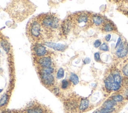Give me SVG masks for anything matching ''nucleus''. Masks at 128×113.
Listing matches in <instances>:
<instances>
[{
    "mask_svg": "<svg viewBox=\"0 0 128 113\" xmlns=\"http://www.w3.org/2000/svg\"><path fill=\"white\" fill-rule=\"evenodd\" d=\"M36 10L34 4L29 1H14L10 3L6 11L16 22H21L29 17Z\"/></svg>",
    "mask_w": 128,
    "mask_h": 113,
    "instance_id": "f257e3e1",
    "label": "nucleus"
},
{
    "mask_svg": "<svg viewBox=\"0 0 128 113\" xmlns=\"http://www.w3.org/2000/svg\"><path fill=\"white\" fill-rule=\"evenodd\" d=\"M36 17L42 26L45 37L52 38L61 26L59 18L56 14L50 13L41 14Z\"/></svg>",
    "mask_w": 128,
    "mask_h": 113,
    "instance_id": "f03ea898",
    "label": "nucleus"
},
{
    "mask_svg": "<svg viewBox=\"0 0 128 113\" xmlns=\"http://www.w3.org/2000/svg\"><path fill=\"white\" fill-rule=\"evenodd\" d=\"M26 35L29 41L33 44H40L45 40L42 26L37 17L32 19L26 27Z\"/></svg>",
    "mask_w": 128,
    "mask_h": 113,
    "instance_id": "7ed1b4c3",
    "label": "nucleus"
},
{
    "mask_svg": "<svg viewBox=\"0 0 128 113\" xmlns=\"http://www.w3.org/2000/svg\"><path fill=\"white\" fill-rule=\"evenodd\" d=\"M92 16L88 12H79L71 15L74 31L79 32L93 25Z\"/></svg>",
    "mask_w": 128,
    "mask_h": 113,
    "instance_id": "20e7f679",
    "label": "nucleus"
},
{
    "mask_svg": "<svg viewBox=\"0 0 128 113\" xmlns=\"http://www.w3.org/2000/svg\"><path fill=\"white\" fill-rule=\"evenodd\" d=\"M123 77L120 71L117 68L111 69L104 80L105 86L109 91H116L121 87Z\"/></svg>",
    "mask_w": 128,
    "mask_h": 113,
    "instance_id": "39448f33",
    "label": "nucleus"
},
{
    "mask_svg": "<svg viewBox=\"0 0 128 113\" xmlns=\"http://www.w3.org/2000/svg\"><path fill=\"white\" fill-rule=\"evenodd\" d=\"M81 98L75 94L70 96L64 102V109L67 113H75L78 111Z\"/></svg>",
    "mask_w": 128,
    "mask_h": 113,
    "instance_id": "423d86ee",
    "label": "nucleus"
},
{
    "mask_svg": "<svg viewBox=\"0 0 128 113\" xmlns=\"http://www.w3.org/2000/svg\"><path fill=\"white\" fill-rule=\"evenodd\" d=\"M31 52L34 58L49 56L46 47L41 44H33L31 47Z\"/></svg>",
    "mask_w": 128,
    "mask_h": 113,
    "instance_id": "0eeeda50",
    "label": "nucleus"
},
{
    "mask_svg": "<svg viewBox=\"0 0 128 113\" xmlns=\"http://www.w3.org/2000/svg\"><path fill=\"white\" fill-rule=\"evenodd\" d=\"M40 80L42 84L47 88L52 89L55 86L56 79L54 74L39 73Z\"/></svg>",
    "mask_w": 128,
    "mask_h": 113,
    "instance_id": "6e6552de",
    "label": "nucleus"
},
{
    "mask_svg": "<svg viewBox=\"0 0 128 113\" xmlns=\"http://www.w3.org/2000/svg\"><path fill=\"white\" fill-rule=\"evenodd\" d=\"M34 63L37 68H46L54 66V63L49 56L34 58Z\"/></svg>",
    "mask_w": 128,
    "mask_h": 113,
    "instance_id": "1a4fd4ad",
    "label": "nucleus"
},
{
    "mask_svg": "<svg viewBox=\"0 0 128 113\" xmlns=\"http://www.w3.org/2000/svg\"><path fill=\"white\" fill-rule=\"evenodd\" d=\"M61 29L62 34L64 36L68 35L73 29V22L71 15H69L61 23Z\"/></svg>",
    "mask_w": 128,
    "mask_h": 113,
    "instance_id": "9d476101",
    "label": "nucleus"
},
{
    "mask_svg": "<svg viewBox=\"0 0 128 113\" xmlns=\"http://www.w3.org/2000/svg\"><path fill=\"white\" fill-rule=\"evenodd\" d=\"M117 48L116 53L119 58H124L128 54V44L127 42L121 41Z\"/></svg>",
    "mask_w": 128,
    "mask_h": 113,
    "instance_id": "9b49d317",
    "label": "nucleus"
},
{
    "mask_svg": "<svg viewBox=\"0 0 128 113\" xmlns=\"http://www.w3.org/2000/svg\"><path fill=\"white\" fill-rule=\"evenodd\" d=\"M46 109L37 102L31 104L27 108V113H44Z\"/></svg>",
    "mask_w": 128,
    "mask_h": 113,
    "instance_id": "f8f14e48",
    "label": "nucleus"
},
{
    "mask_svg": "<svg viewBox=\"0 0 128 113\" xmlns=\"http://www.w3.org/2000/svg\"><path fill=\"white\" fill-rule=\"evenodd\" d=\"M43 44L45 46L50 47L56 51H61V52L64 51L66 49L67 47V46L65 45L61 44H56V43H52V42H45V43H43Z\"/></svg>",
    "mask_w": 128,
    "mask_h": 113,
    "instance_id": "ddd939ff",
    "label": "nucleus"
},
{
    "mask_svg": "<svg viewBox=\"0 0 128 113\" xmlns=\"http://www.w3.org/2000/svg\"><path fill=\"white\" fill-rule=\"evenodd\" d=\"M101 29L105 32H111L116 31V27L112 22L106 19L105 23L101 27Z\"/></svg>",
    "mask_w": 128,
    "mask_h": 113,
    "instance_id": "4468645a",
    "label": "nucleus"
},
{
    "mask_svg": "<svg viewBox=\"0 0 128 113\" xmlns=\"http://www.w3.org/2000/svg\"><path fill=\"white\" fill-rule=\"evenodd\" d=\"M106 19L100 15H93L92 16V22L93 24L97 26H102Z\"/></svg>",
    "mask_w": 128,
    "mask_h": 113,
    "instance_id": "2eb2a0df",
    "label": "nucleus"
},
{
    "mask_svg": "<svg viewBox=\"0 0 128 113\" xmlns=\"http://www.w3.org/2000/svg\"><path fill=\"white\" fill-rule=\"evenodd\" d=\"M90 106L89 100L86 98H81L78 112L80 113H83L86 112L89 108Z\"/></svg>",
    "mask_w": 128,
    "mask_h": 113,
    "instance_id": "dca6fc26",
    "label": "nucleus"
},
{
    "mask_svg": "<svg viewBox=\"0 0 128 113\" xmlns=\"http://www.w3.org/2000/svg\"><path fill=\"white\" fill-rule=\"evenodd\" d=\"M37 69L38 70V73H41L48 74H54V73L56 71V68L54 66L46 68H37Z\"/></svg>",
    "mask_w": 128,
    "mask_h": 113,
    "instance_id": "f3484780",
    "label": "nucleus"
},
{
    "mask_svg": "<svg viewBox=\"0 0 128 113\" xmlns=\"http://www.w3.org/2000/svg\"><path fill=\"white\" fill-rule=\"evenodd\" d=\"M1 45L3 49L7 52L9 53L11 50V45L8 40L6 38H3L0 41Z\"/></svg>",
    "mask_w": 128,
    "mask_h": 113,
    "instance_id": "a211bd4d",
    "label": "nucleus"
},
{
    "mask_svg": "<svg viewBox=\"0 0 128 113\" xmlns=\"http://www.w3.org/2000/svg\"><path fill=\"white\" fill-rule=\"evenodd\" d=\"M117 105V103L112 99L108 100L103 105V108L112 109L114 108Z\"/></svg>",
    "mask_w": 128,
    "mask_h": 113,
    "instance_id": "6ab92c4d",
    "label": "nucleus"
},
{
    "mask_svg": "<svg viewBox=\"0 0 128 113\" xmlns=\"http://www.w3.org/2000/svg\"><path fill=\"white\" fill-rule=\"evenodd\" d=\"M9 96L7 94H3L0 98V107L2 108L6 106L9 102Z\"/></svg>",
    "mask_w": 128,
    "mask_h": 113,
    "instance_id": "aec40b11",
    "label": "nucleus"
},
{
    "mask_svg": "<svg viewBox=\"0 0 128 113\" xmlns=\"http://www.w3.org/2000/svg\"><path fill=\"white\" fill-rule=\"evenodd\" d=\"M69 80L74 85H77L79 82V79L78 75L74 73H71Z\"/></svg>",
    "mask_w": 128,
    "mask_h": 113,
    "instance_id": "412c9836",
    "label": "nucleus"
},
{
    "mask_svg": "<svg viewBox=\"0 0 128 113\" xmlns=\"http://www.w3.org/2000/svg\"><path fill=\"white\" fill-rule=\"evenodd\" d=\"M71 82L67 79H64L61 82V88L63 90H67L71 86Z\"/></svg>",
    "mask_w": 128,
    "mask_h": 113,
    "instance_id": "4be33fe9",
    "label": "nucleus"
},
{
    "mask_svg": "<svg viewBox=\"0 0 128 113\" xmlns=\"http://www.w3.org/2000/svg\"><path fill=\"white\" fill-rule=\"evenodd\" d=\"M64 75H65V72L63 68H60L57 72L56 78L57 79H61L64 77Z\"/></svg>",
    "mask_w": 128,
    "mask_h": 113,
    "instance_id": "5701e85b",
    "label": "nucleus"
},
{
    "mask_svg": "<svg viewBox=\"0 0 128 113\" xmlns=\"http://www.w3.org/2000/svg\"><path fill=\"white\" fill-rule=\"evenodd\" d=\"M112 99L117 103L122 102L124 100V97L121 95H116L113 96Z\"/></svg>",
    "mask_w": 128,
    "mask_h": 113,
    "instance_id": "b1692460",
    "label": "nucleus"
},
{
    "mask_svg": "<svg viewBox=\"0 0 128 113\" xmlns=\"http://www.w3.org/2000/svg\"><path fill=\"white\" fill-rule=\"evenodd\" d=\"M99 49L100 50L104 51H108L109 50V47L106 43H104L101 45V46L99 48Z\"/></svg>",
    "mask_w": 128,
    "mask_h": 113,
    "instance_id": "393cba45",
    "label": "nucleus"
},
{
    "mask_svg": "<svg viewBox=\"0 0 128 113\" xmlns=\"http://www.w3.org/2000/svg\"><path fill=\"white\" fill-rule=\"evenodd\" d=\"M52 91L53 92V93L56 96H59L60 93V89L59 88L54 86L53 88H52Z\"/></svg>",
    "mask_w": 128,
    "mask_h": 113,
    "instance_id": "a878e982",
    "label": "nucleus"
},
{
    "mask_svg": "<svg viewBox=\"0 0 128 113\" xmlns=\"http://www.w3.org/2000/svg\"><path fill=\"white\" fill-rule=\"evenodd\" d=\"M123 74L126 76L128 77V64L126 65L123 68Z\"/></svg>",
    "mask_w": 128,
    "mask_h": 113,
    "instance_id": "bb28decb",
    "label": "nucleus"
},
{
    "mask_svg": "<svg viewBox=\"0 0 128 113\" xmlns=\"http://www.w3.org/2000/svg\"><path fill=\"white\" fill-rule=\"evenodd\" d=\"M94 58L95 60L97 61V62H100L101 61V58H100V55L99 52H96L94 54Z\"/></svg>",
    "mask_w": 128,
    "mask_h": 113,
    "instance_id": "cd10ccee",
    "label": "nucleus"
},
{
    "mask_svg": "<svg viewBox=\"0 0 128 113\" xmlns=\"http://www.w3.org/2000/svg\"><path fill=\"white\" fill-rule=\"evenodd\" d=\"M94 46L96 47V48H98L100 46H101V45H102V43H101V42L100 40H96L94 44Z\"/></svg>",
    "mask_w": 128,
    "mask_h": 113,
    "instance_id": "c85d7f7f",
    "label": "nucleus"
},
{
    "mask_svg": "<svg viewBox=\"0 0 128 113\" xmlns=\"http://www.w3.org/2000/svg\"><path fill=\"white\" fill-rule=\"evenodd\" d=\"M111 35L109 34H107L106 37H105V40L107 42H109L110 40H111Z\"/></svg>",
    "mask_w": 128,
    "mask_h": 113,
    "instance_id": "c756f323",
    "label": "nucleus"
},
{
    "mask_svg": "<svg viewBox=\"0 0 128 113\" xmlns=\"http://www.w3.org/2000/svg\"><path fill=\"white\" fill-rule=\"evenodd\" d=\"M91 59L89 58H86L85 60H84V64H88L90 62Z\"/></svg>",
    "mask_w": 128,
    "mask_h": 113,
    "instance_id": "7c9ffc66",
    "label": "nucleus"
},
{
    "mask_svg": "<svg viewBox=\"0 0 128 113\" xmlns=\"http://www.w3.org/2000/svg\"><path fill=\"white\" fill-rule=\"evenodd\" d=\"M44 113H53L51 112L50 110H46V111H45V112Z\"/></svg>",
    "mask_w": 128,
    "mask_h": 113,
    "instance_id": "2f4dec72",
    "label": "nucleus"
},
{
    "mask_svg": "<svg viewBox=\"0 0 128 113\" xmlns=\"http://www.w3.org/2000/svg\"><path fill=\"white\" fill-rule=\"evenodd\" d=\"M94 113H101L100 110H97V111H96Z\"/></svg>",
    "mask_w": 128,
    "mask_h": 113,
    "instance_id": "473e14b6",
    "label": "nucleus"
},
{
    "mask_svg": "<svg viewBox=\"0 0 128 113\" xmlns=\"http://www.w3.org/2000/svg\"><path fill=\"white\" fill-rule=\"evenodd\" d=\"M2 34L1 33V32H0V41H1V40H2V39L3 38V37H2Z\"/></svg>",
    "mask_w": 128,
    "mask_h": 113,
    "instance_id": "72a5a7b5",
    "label": "nucleus"
},
{
    "mask_svg": "<svg viewBox=\"0 0 128 113\" xmlns=\"http://www.w3.org/2000/svg\"><path fill=\"white\" fill-rule=\"evenodd\" d=\"M3 89H0V93H1L2 91H3Z\"/></svg>",
    "mask_w": 128,
    "mask_h": 113,
    "instance_id": "f704fd0d",
    "label": "nucleus"
},
{
    "mask_svg": "<svg viewBox=\"0 0 128 113\" xmlns=\"http://www.w3.org/2000/svg\"><path fill=\"white\" fill-rule=\"evenodd\" d=\"M19 113H25V112H20Z\"/></svg>",
    "mask_w": 128,
    "mask_h": 113,
    "instance_id": "c9c22d12",
    "label": "nucleus"
},
{
    "mask_svg": "<svg viewBox=\"0 0 128 113\" xmlns=\"http://www.w3.org/2000/svg\"><path fill=\"white\" fill-rule=\"evenodd\" d=\"M127 15H128V11L127 12Z\"/></svg>",
    "mask_w": 128,
    "mask_h": 113,
    "instance_id": "e433bc0d",
    "label": "nucleus"
},
{
    "mask_svg": "<svg viewBox=\"0 0 128 113\" xmlns=\"http://www.w3.org/2000/svg\"><path fill=\"white\" fill-rule=\"evenodd\" d=\"M0 53H1V50H0Z\"/></svg>",
    "mask_w": 128,
    "mask_h": 113,
    "instance_id": "4c0bfd02",
    "label": "nucleus"
},
{
    "mask_svg": "<svg viewBox=\"0 0 128 113\" xmlns=\"http://www.w3.org/2000/svg\"></svg>",
    "mask_w": 128,
    "mask_h": 113,
    "instance_id": "58836bf2",
    "label": "nucleus"
}]
</instances>
